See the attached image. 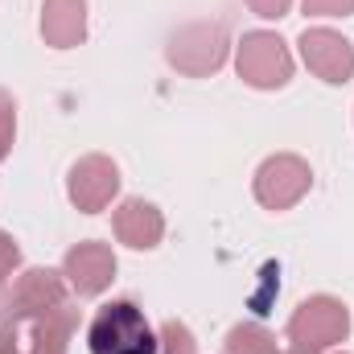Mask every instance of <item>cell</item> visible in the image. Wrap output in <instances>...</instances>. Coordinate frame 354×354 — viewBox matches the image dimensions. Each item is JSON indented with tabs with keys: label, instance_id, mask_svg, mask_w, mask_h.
<instances>
[{
	"label": "cell",
	"instance_id": "obj_1",
	"mask_svg": "<svg viewBox=\"0 0 354 354\" xmlns=\"http://www.w3.org/2000/svg\"><path fill=\"white\" fill-rule=\"evenodd\" d=\"M91 354H157V334L132 301H111L91 322Z\"/></svg>",
	"mask_w": 354,
	"mask_h": 354
}]
</instances>
